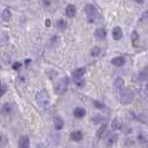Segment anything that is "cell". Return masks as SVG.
Returning <instances> with one entry per match:
<instances>
[{"label":"cell","instance_id":"obj_1","mask_svg":"<svg viewBox=\"0 0 148 148\" xmlns=\"http://www.w3.org/2000/svg\"><path fill=\"white\" fill-rule=\"evenodd\" d=\"M36 101L41 108H48L50 105V98L48 96L46 90H41L36 95Z\"/></svg>","mask_w":148,"mask_h":148},{"label":"cell","instance_id":"obj_2","mask_svg":"<svg viewBox=\"0 0 148 148\" xmlns=\"http://www.w3.org/2000/svg\"><path fill=\"white\" fill-rule=\"evenodd\" d=\"M85 11H86V15H87V21L89 23H94L99 19V14L97 12L96 8L94 7L92 5H86L85 6Z\"/></svg>","mask_w":148,"mask_h":148},{"label":"cell","instance_id":"obj_3","mask_svg":"<svg viewBox=\"0 0 148 148\" xmlns=\"http://www.w3.org/2000/svg\"><path fill=\"white\" fill-rule=\"evenodd\" d=\"M134 100V92L128 88H121L120 91V103L123 105L130 104Z\"/></svg>","mask_w":148,"mask_h":148},{"label":"cell","instance_id":"obj_4","mask_svg":"<svg viewBox=\"0 0 148 148\" xmlns=\"http://www.w3.org/2000/svg\"><path fill=\"white\" fill-rule=\"evenodd\" d=\"M69 85V78L68 77H64L59 80V82L57 84V86L55 87V92L57 95H62L66 92L67 88Z\"/></svg>","mask_w":148,"mask_h":148},{"label":"cell","instance_id":"obj_5","mask_svg":"<svg viewBox=\"0 0 148 148\" xmlns=\"http://www.w3.org/2000/svg\"><path fill=\"white\" fill-rule=\"evenodd\" d=\"M0 111L5 116H10L15 111V106H14V104H11V103H6V104L1 107V110Z\"/></svg>","mask_w":148,"mask_h":148},{"label":"cell","instance_id":"obj_6","mask_svg":"<svg viewBox=\"0 0 148 148\" xmlns=\"http://www.w3.org/2000/svg\"><path fill=\"white\" fill-rule=\"evenodd\" d=\"M117 139H118V136H117V134L108 133L107 137H106V144H107L108 146H111L112 144H115V143L117 141Z\"/></svg>","mask_w":148,"mask_h":148},{"label":"cell","instance_id":"obj_7","mask_svg":"<svg viewBox=\"0 0 148 148\" xmlns=\"http://www.w3.org/2000/svg\"><path fill=\"white\" fill-rule=\"evenodd\" d=\"M53 126H55L56 130H61L64 128V126H65L64 119L60 118V117H56V118L53 119Z\"/></svg>","mask_w":148,"mask_h":148},{"label":"cell","instance_id":"obj_8","mask_svg":"<svg viewBox=\"0 0 148 148\" xmlns=\"http://www.w3.org/2000/svg\"><path fill=\"white\" fill-rule=\"evenodd\" d=\"M18 146L20 148H28L30 146V140L29 137L27 136H22L19 139V143H18Z\"/></svg>","mask_w":148,"mask_h":148},{"label":"cell","instance_id":"obj_9","mask_svg":"<svg viewBox=\"0 0 148 148\" xmlns=\"http://www.w3.org/2000/svg\"><path fill=\"white\" fill-rule=\"evenodd\" d=\"M125 61H126V60H125L124 57L119 56V57H115V58H112V59H111V64L116 67H121L124 64H125Z\"/></svg>","mask_w":148,"mask_h":148},{"label":"cell","instance_id":"obj_10","mask_svg":"<svg viewBox=\"0 0 148 148\" xmlns=\"http://www.w3.org/2000/svg\"><path fill=\"white\" fill-rule=\"evenodd\" d=\"M70 139L73 141H80L82 139V133L80 130H75L70 134Z\"/></svg>","mask_w":148,"mask_h":148},{"label":"cell","instance_id":"obj_11","mask_svg":"<svg viewBox=\"0 0 148 148\" xmlns=\"http://www.w3.org/2000/svg\"><path fill=\"white\" fill-rule=\"evenodd\" d=\"M123 37V30L120 27H115L114 29H112V38L115 39V40H119V39H121Z\"/></svg>","mask_w":148,"mask_h":148},{"label":"cell","instance_id":"obj_12","mask_svg":"<svg viewBox=\"0 0 148 148\" xmlns=\"http://www.w3.org/2000/svg\"><path fill=\"white\" fill-rule=\"evenodd\" d=\"M66 15L67 17L69 18H73L76 16V8H75L74 5H68L66 8Z\"/></svg>","mask_w":148,"mask_h":148},{"label":"cell","instance_id":"obj_13","mask_svg":"<svg viewBox=\"0 0 148 148\" xmlns=\"http://www.w3.org/2000/svg\"><path fill=\"white\" fill-rule=\"evenodd\" d=\"M106 35H107V32H106V29H104V28H98V29L95 30V37L97 38V39H104L105 37H106Z\"/></svg>","mask_w":148,"mask_h":148},{"label":"cell","instance_id":"obj_14","mask_svg":"<svg viewBox=\"0 0 148 148\" xmlns=\"http://www.w3.org/2000/svg\"><path fill=\"white\" fill-rule=\"evenodd\" d=\"M85 115H86V110L84 108L77 107L74 110V116L76 118H82V117H85Z\"/></svg>","mask_w":148,"mask_h":148},{"label":"cell","instance_id":"obj_15","mask_svg":"<svg viewBox=\"0 0 148 148\" xmlns=\"http://www.w3.org/2000/svg\"><path fill=\"white\" fill-rule=\"evenodd\" d=\"M85 74H86V68L82 67V68H78V69L75 70L74 73H73V77L74 78H78V77H82Z\"/></svg>","mask_w":148,"mask_h":148},{"label":"cell","instance_id":"obj_16","mask_svg":"<svg viewBox=\"0 0 148 148\" xmlns=\"http://www.w3.org/2000/svg\"><path fill=\"white\" fill-rule=\"evenodd\" d=\"M10 18H11V12H10V10L9 9H5L3 11H2V14H1V19L3 20V21H9L10 20Z\"/></svg>","mask_w":148,"mask_h":148},{"label":"cell","instance_id":"obj_17","mask_svg":"<svg viewBox=\"0 0 148 148\" xmlns=\"http://www.w3.org/2000/svg\"><path fill=\"white\" fill-rule=\"evenodd\" d=\"M111 128H112V130H119L123 128V124L119 121V119L115 118L111 123Z\"/></svg>","mask_w":148,"mask_h":148},{"label":"cell","instance_id":"obj_18","mask_svg":"<svg viewBox=\"0 0 148 148\" xmlns=\"http://www.w3.org/2000/svg\"><path fill=\"white\" fill-rule=\"evenodd\" d=\"M132 42H133L134 47H137L139 44V35L137 31H133V34H132Z\"/></svg>","mask_w":148,"mask_h":148},{"label":"cell","instance_id":"obj_19","mask_svg":"<svg viewBox=\"0 0 148 148\" xmlns=\"http://www.w3.org/2000/svg\"><path fill=\"white\" fill-rule=\"evenodd\" d=\"M106 128H107V124H106V123L101 124V126L99 127V129H98V132H97V138H98V139H100V138L103 137L104 133L106 132Z\"/></svg>","mask_w":148,"mask_h":148},{"label":"cell","instance_id":"obj_20","mask_svg":"<svg viewBox=\"0 0 148 148\" xmlns=\"http://www.w3.org/2000/svg\"><path fill=\"white\" fill-rule=\"evenodd\" d=\"M124 79L123 78H117L115 82H114V86H115V88L116 89H121L124 87Z\"/></svg>","mask_w":148,"mask_h":148},{"label":"cell","instance_id":"obj_21","mask_svg":"<svg viewBox=\"0 0 148 148\" xmlns=\"http://www.w3.org/2000/svg\"><path fill=\"white\" fill-rule=\"evenodd\" d=\"M57 28L60 30V31H62V30H66L67 28V22L64 20V19H59L58 21H57Z\"/></svg>","mask_w":148,"mask_h":148},{"label":"cell","instance_id":"obj_22","mask_svg":"<svg viewBox=\"0 0 148 148\" xmlns=\"http://www.w3.org/2000/svg\"><path fill=\"white\" fill-rule=\"evenodd\" d=\"M74 80H75V84L77 85V87H84V86H85V84H86V82H85V79H84L82 77L74 78Z\"/></svg>","mask_w":148,"mask_h":148},{"label":"cell","instance_id":"obj_23","mask_svg":"<svg viewBox=\"0 0 148 148\" xmlns=\"http://www.w3.org/2000/svg\"><path fill=\"white\" fill-rule=\"evenodd\" d=\"M8 90V86L6 84H0V97H2Z\"/></svg>","mask_w":148,"mask_h":148},{"label":"cell","instance_id":"obj_24","mask_svg":"<svg viewBox=\"0 0 148 148\" xmlns=\"http://www.w3.org/2000/svg\"><path fill=\"white\" fill-rule=\"evenodd\" d=\"M100 52H101V49H100V47H95V48H92L91 49V56L92 57H97L98 55H100Z\"/></svg>","mask_w":148,"mask_h":148},{"label":"cell","instance_id":"obj_25","mask_svg":"<svg viewBox=\"0 0 148 148\" xmlns=\"http://www.w3.org/2000/svg\"><path fill=\"white\" fill-rule=\"evenodd\" d=\"M6 144H7V137H6L3 134L0 133V147L5 146Z\"/></svg>","mask_w":148,"mask_h":148},{"label":"cell","instance_id":"obj_26","mask_svg":"<svg viewBox=\"0 0 148 148\" xmlns=\"http://www.w3.org/2000/svg\"><path fill=\"white\" fill-rule=\"evenodd\" d=\"M94 123L95 124H99V123H104V118L100 115H97L96 117L94 118Z\"/></svg>","mask_w":148,"mask_h":148},{"label":"cell","instance_id":"obj_27","mask_svg":"<svg viewBox=\"0 0 148 148\" xmlns=\"http://www.w3.org/2000/svg\"><path fill=\"white\" fill-rule=\"evenodd\" d=\"M94 106L96 107V108H98V109H103L105 106H104V104H101L100 101H94Z\"/></svg>","mask_w":148,"mask_h":148},{"label":"cell","instance_id":"obj_28","mask_svg":"<svg viewBox=\"0 0 148 148\" xmlns=\"http://www.w3.org/2000/svg\"><path fill=\"white\" fill-rule=\"evenodd\" d=\"M21 62H18V61H16L15 64L12 65V69H15V70H19L20 68H21Z\"/></svg>","mask_w":148,"mask_h":148},{"label":"cell","instance_id":"obj_29","mask_svg":"<svg viewBox=\"0 0 148 148\" xmlns=\"http://www.w3.org/2000/svg\"><path fill=\"white\" fill-rule=\"evenodd\" d=\"M41 2H42V5H44V7H49V6H50V3H51V1H50V0H42Z\"/></svg>","mask_w":148,"mask_h":148},{"label":"cell","instance_id":"obj_30","mask_svg":"<svg viewBox=\"0 0 148 148\" xmlns=\"http://www.w3.org/2000/svg\"><path fill=\"white\" fill-rule=\"evenodd\" d=\"M143 18H144V19H148V11L143 14Z\"/></svg>","mask_w":148,"mask_h":148},{"label":"cell","instance_id":"obj_31","mask_svg":"<svg viewBox=\"0 0 148 148\" xmlns=\"http://www.w3.org/2000/svg\"><path fill=\"white\" fill-rule=\"evenodd\" d=\"M50 25H51V21H50L49 19H46V26H47V27H49Z\"/></svg>","mask_w":148,"mask_h":148},{"label":"cell","instance_id":"obj_32","mask_svg":"<svg viewBox=\"0 0 148 148\" xmlns=\"http://www.w3.org/2000/svg\"><path fill=\"white\" fill-rule=\"evenodd\" d=\"M134 1H135V2H137V3H144V1H145V0H134Z\"/></svg>","mask_w":148,"mask_h":148}]
</instances>
